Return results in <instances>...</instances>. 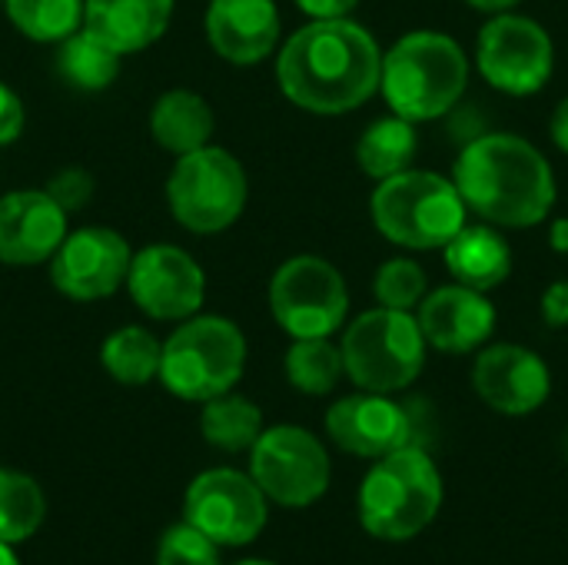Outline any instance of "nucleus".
Wrapping results in <instances>:
<instances>
[{
    "label": "nucleus",
    "instance_id": "1",
    "mask_svg": "<svg viewBox=\"0 0 568 565\" xmlns=\"http://www.w3.org/2000/svg\"><path fill=\"white\" fill-rule=\"evenodd\" d=\"M276 80L290 103L316 117H343L379 93L383 50L349 20H310L276 57Z\"/></svg>",
    "mask_w": 568,
    "mask_h": 565
},
{
    "label": "nucleus",
    "instance_id": "2",
    "mask_svg": "<svg viewBox=\"0 0 568 565\" xmlns=\"http://www.w3.org/2000/svg\"><path fill=\"white\" fill-rule=\"evenodd\" d=\"M453 183L469 213L506 230L539 226L556 206V173L546 153L516 133L473 137L453 167Z\"/></svg>",
    "mask_w": 568,
    "mask_h": 565
},
{
    "label": "nucleus",
    "instance_id": "3",
    "mask_svg": "<svg viewBox=\"0 0 568 565\" xmlns=\"http://www.w3.org/2000/svg\"><path fill=\"white\" fill-rule=\"evenodd\" d=\"M469 87V57L449 33L413 30L383 53L379 93L386 107L413 123L439 120Z\"/></svg>",
    "mask_w": 568,
    "mask_h": 565
},
{
    "label": "nucleus",
    "instance_id": "4",
    "mask_svg": "<svg viewBox=\"0 0 568 565\" xmlns=\"http://www.w3.org/2000/svg\"><path fill=\"white\" fill-rule=\"evenodd\" d=\"M443 509V476L423 446H403L366 473L359 523L383 543H406L429 529Z\"/></svg>",
    "mask_w": 568,
    "mask_h": 565
},
{
    "label": "nucleus",
    "instance_id": "5",
    "mask_svg": "<svg viewBox=\"0 0 568 565\" xmlns=\"http://www.w3.org/2000/svg\"><path fill=\"white\" fill-rule=\"evenodd\" d=\"M369 216L393 246L443 250L466 226L469 210L449 176L409 167L376 183Z\"/></svg>",
    "mask_w": 568,
    "mask_h": 565
},
{
    "label": "nucleus",
    "instance_id": "6",
    "mask_svg": "<svg viewBox=\"0 0 568 565\" xmlns=\"http://www.w3.org/2000/svg\"><path fill=\"white\" fill-rule=\"evenodd\" d=\"M246 370V336L226 316H190L163 343L160 383L186 403L233 393Z\"/></svg>",
    "mask_w": 568,
    "mask_h": 565
},
{
    "label": "nucleus",
    "instance_id": "7",
    "mask_svg": "<svg viewBox=\"0 0 568 565\" xmlns=\"http://www.w3.org/2000/svg\"><path fill=\"white\" fill-rule=\"evenodd\" d=\"M343 366L346 376L366 393H399L409 390L426 366V336L409 310L376 306L359 313L343 333Z\"/></svg>",
    "mask_w": 568,
    "mask_h": 565
},
{
    "label": "nucleus",
    "instance_id": "8",
    "mask_svg": "<svg viewBox=\"0 0 568 565\" xmlns=\"http://www.w3.org/2000/svg\"><path fill=\"white\" fill-rule=\"evenodd\" d=\"M250 196L243 163L223 147H200L176 157V167L166 180V203L180 226L190 233L210 236L230 230Z\"/></svg>",
    "mask_w": 568,
    "mask_h": 565
},
{
    "label": "nucleus",
    "instance_id": "9",
    "mask_svg": "<svg viewBox=\"0 0 568 565\" xmlns=\"http://www.w3.org/2000/svg\"><path fill=\"white\" fill-rule=\"evenodd\" d=\"M270 313L293 340L333 336L349 316L346 280L323 256H293L270 280Z\"/></svg>",
    "mask_w": 568,
    "mask_h": 565
},
{
    "label": "nucleus",
    "instance_id": "10",
    "mask_svg": "<svg viewBox=\"0 0 568 565\" xmlns=\"http://www.w3.org/2000/svg\"><path fill=\"white\" fill-rule=\"evenodd\" d=\"M250 476L263 496L286 509H306L329 490L333 466L326 446L303 426H270L250 450Z\"/></svg>",
    "mask_w": 568,
    "mask_h": 565
},
{
    "label": "nucleus",
    "instance_id": "11",
    "mask_svg": "<svg viewBox=\"0 0 568 565\" xmlns=\"http://www.w3.org/2000/svg\"><path fill=\"white\" fill-rule=\"evenodd\" d=\"M476 67L499 93L532 97L556 70V43L532 17L516 10L493 13L476 40Z\"/></svg>",
    "mask_w": 568,
    "mask_h": 565
},
{
    "label": "nucleus",
    "instance_id": "12",
    "mask_svg": "<svg viewBox=\"0 0 568 565\" xmlns=\"http://www.w3.org/2000/svg\"><path fill=\"white\" fill-rule=\"evenodd\" d=\"M266 503L253 476L240 470H206L186 486L183 519L216 546H246L266 529Z\"/></svg>",
    "mask_w": 568,
    "mask_h": 565
},
{
    "label": "nucleus",
    "instance_id": "13",
    "mask_svg": "<svg viewBox=\"0 0 568 565\" xmlns=\"http://www.w3.org/2000/svg\"><path fill=\"white\" fill-rule=\"evenodd\" d=\"M130 243L110 226H80L67 233L60 250L50 256L53 286L77 303H97L113 296L130 273Z\"/></svg>",
    "mask_w": 568,
    "mask_h": 565
},
{
    "label": "nucleus",
    "instance_id": "14",
    "mask_svg": "<svg viewBox=\"0 0 568 565\" xmlns=\"http://www.w3.org/2000/svg\"><path fill=\"white\" fill-rule=\"evenodd\" d=\"M126 290L150 320H190L206 296V276L200 263L170 243H153L133 253Z\"/></svg>",
    "mask_w": 568,
    "mask_h": 565
},
{
    "label": "nucleus",
    "instance_id": "15",
    "mask_svg": "<svg viewBox=\"0 0 568 565\" xmlns=\"http://www.w3.org/2000/svg\"><path fill=\"white\" fill-rule=\"evenodd\" d=\"M473 390L503 416H529L546 406L552 393V373L529 346L493 343L483 346L473 363Z\"/></svg>",
    "mask_w": 568,
    "mask_h": 565
},
{
    "label": "nucleus",
    "instance_id": "16",
    "mask_svg": "<svg viewBox=\"0 0 568 565\" xmlns=\"http://www.w3.org/2000/svg\"><path fill=\"white\" fill-rule=\"evenodd\" d=\"M326 436L359 460H383L413 446V416L386 393H353L326 410Z\"/></svg>",
    "mask_w": 568,
    "mask_h": 565
},
{
    "label": "nucleus",
    "instance_id": "17",
    "mask_svg": "<svg viewBox=\"0 0 568 565\" xmlns=\"http://www.w3.org/2000/svg\"><path fill=\"white\" fill-rule=\"evenodd\" d=\"M416 320L423 326L426 343L436 353L463 356L476 353L496 333V306L483 290L449 283L423 296L416 306Z\"/></svg>",
    "mask_w": 568,
    "mask_h": 565
},
{
    "label": "nucleus",
    "instance_id": "18",
    "mask_svg": "<svg viewBox=\"0 0 568 565\" xmlns=\"http://www.w3.org/2000/svg\"><path fill=\"white\" fill-rule=\"evenodd\" d=\"M67 236V213L47 190H13L0 196V263H47Z\"/></svg>",
    "mask_w": 568,
    "mask_h": 565
},
{
    "label": "nucleus",
    "instance_id": "19",
    "mask_svg": "<svg viewBox=\"0 0 568 565\" xmlns=\"http://www.w3.org/2000/svg\"><path fill=\"white\" fill-rule=\"evenodd\" d=\"M206 40L226 63H263L280 43V10L273 0H213Z\"/></svg>",
    "mask_w": 568,
    "mask_h": 565
},
{
    "label": "nucleus",
    "instance_id": "20",
    "mask_svg": "<svg viewBox=\"0 0 568 565\" xmlns=\"http://www.w3.org/2000/svg\"><path fill=\"white\" fill-rule=\"evenodd\" d=\"M173 17V0H87L83 30L120 57L156 43Z\"/></svg>",
    "mask_w": 568,
    "mask_h": 565
},
{
    "label": "nucleus",
    "instance_id": "21",
    "mask_svg": "<svg viewBox=\"0 0 568 565\" xmlns=\"http://www.w3.org/2000/svg\"><path fill=\"white\" fill-rule=\"evenodd\" d=\"M443 260H446L453 283H463V286H473L483 293L503 286L516 263L509 240L493 223H476V226L466 223L443 246Z\"/></svg>",
    "mask_w": 568,
    "mask_h": 565
},
{
    "label": "nucleus",
    "instance_id": "22",
    "mask_svg": "<svg viewBox=\"0 0 568 565\" xmlns=\"http://www.w3.org/2000/svg\"><path fill=\"white\" fill-rule=\"evenodd\" d=\"M213 127L216 120H213L210 103L193 90H166L150 110L153 140L176 157L206 147L213 137Z\"/></svg>",
    "mask_w": 568,
    "mask_h": 565
},
{
    "label": "nucleus",
    "instance_id": "23",
    "mask_svg": "<svg viewBox=\"0 0 568 565\" xmlns=\"http://www.w3.org/2000/svg\"><path fill=\"white\" fill-rule=\"evenodd\" d=\"M419 150V137H416V123L403 120V117H379L373 120L363 137L356 140V163L366 176L389 180L403 170L413 167Z\"/></svg>",
    "mask_w": 568,
    "mask_h": 565
},
{
    "label": "nucleus",
    "instance_id": "24",
    "mask_svg": "<svg viewBox=\"0 0 568 565\" xmlns=\"http://www.w3.org/2000/svg\"><path fill=\"white\" fill-rule=\"evenodd\" d=\"M200 433L213 450L223 453H250L263 433V410L236 393H223L203 403Z\"/></svg>",
    "mask_w": 568,
    "mask_h": 565
},
{
    "label": "nucleus",
    "instance_id": "25",
    "mask_svg": "<svg viewBox=\"0 0 568 565\" xmlns=\"http://www.w3.org/2000/svg\"><path fill=\"white\" fill-rule=\"evenodd\" d=\"M163 343L143 326H123L110 333L100 346L103 370L123 386H146L160 376Z\"/></svg>",
    "mask_w": 568,
    "mask_h": 565
},
{
    "label": "nucleus",
    "instance_id": "26",
    "mask_svg": "<svg viewBox=\"0 0 568 565\" xmlns=\"http://www.w3.org/2000/svg\"><path fill=\"white\" fill-rule=\"evenodd\" d=\"M57 73L77 90H106L120 73V53L80 27L67 40H60Z\"/></svg>",
    "mask_w": 568,
    "mask_h": 565
},
{
    "label": "nucleus",
    "instance_id": "27",
    "mask_svg": "<svg viewBox=\"0 0 568 565\" xmlns=\"http://www.w3.org/2000/svg\"><path fill=\"white\" fill-rule=\"evenodd\" d=\"M283 370H286L290 386L296 393H306V396H326L346 376L343 350L333 346L329 336H320V340H293V346L286 350Z\"/></svg>",
    "mask_w": 568,
    "mask_h": 565
},
{
    "label": "nucleus",
    "instance_id": "28",
    "mask_svg": "<svg viewBox=\"0 0 568 565\" xmlns=\"http://www.w3.org/2000/svg\"><path fill=\"white\" fill-rule=\"evenodd\" d=\"M47 519V500L37 480L0 466V543L30 539Z\"/></svg>",
    "mask_w": 568,
    "mask_h": 565
},
{
    "label": "nucleus",
    "instance_id": "29",
    "mask_svg": "<svg viewBox=\"0 0 568 565\" xmlns=\"http://www.w3.org/2000/svg\"><path fill=\"white\" fill-rule=\"evenodd\" d=\"M83 3L87 0H3L10 23L37 40V43H60L83 27Z\"/></svg>",
    "mask_w": 568,
    "mask_h": 565
},
{
    "label": "nucleus",
    "instance_id": "30",
    "mask_svg": "<svg viewBox=\"0 0 568 565\" xmlns=\"http://www.w3.org/2000/svg\"><path fill=\"white\" fill-rule=\"evenodd\" d=\"M426 293H429L426 270L409 256L386 260L373 276V296L379 306H389V310H409L413 313Z\"/></svg>",
    "mask_w": 568,
    "mask_h": 565
},
{
    "label": "nucleus",
    "instance_id": "31",
    "mask_svg": "<svg viewBox=\"0 0 568 565\" xmlns=\"http://www.w3.org/2000/svg\"><path fill=\"white\" fill-rule=\"evenodd\" d=\"M156 565H220V546L183 519L160 536Z\"/></svg>",
    "mask_w": 568,
    "mask_h": 565
},
{
    "label": "nucleus",
    "instance_id": "32",
    "mask_svg": "<svg viewBox=\"0 0 568 565\" xmlns=\"http://www.w3.org/2000/svg\"><path fill=\"white\" fill-rule=\"evenodd\" d=\"M47 193L57 200V206L63 213H73V210H83L93 196V176L80 167H67L60 170L50 183H47Z\"/></svg>",
    "mask_w": 568,
    "mask_h": 565
},
{
    "label": "nucleus",
    "instance_id": "33",
    "mask_svg": "<svg viewBox=\"0 0 568 565\" xmlns=\"http://www.w3.org/2000/svg\"><path fill=\"white\" fill-rule=\"evenodd\" d=\"M23 130V103L20 97L0 80V147L13 143Z\"/></svg>",
    "mask_w": 568,
    "mask_h": 565
},
{
    "label": "nucleus",
    "instance_id": "34",
    "mask_svg": "<svg viewBox=\"0 0 568 565\" xmlns=\"http://www.w3.org/2000/svg\"><path fill=\"white\" fill-rule=\"evenodd\" d=\"M539 313H542L549 330L568 326V280H556L546 286V293L539 300Z\"/></svg>",
    "mask_w": 568,
    "mask_h": 565
},
{
    "label": "nucleus",
    "instance_id": "35",
    "mask_svg": "<svg viewBox=\"0 0 568 565\" xmlns=\"http://www.w3.org/2000/svg\"><path fill=\"white\" fill-rule=\"evenodd\" d=\"M296 7L313 20H339L349 17L359 7V0H296Z\"/></svg>",
    "mask_w": 568,
    "mask_h": 565
},
{
    "label": "nucleus",
    "instance_id": "36",
    "mask_svg": "<svg viewBox=\"0 0 568 565\" xmlns=\"http://www.w3.org/2000/svg\"><path fill=\"white\" fill-rule=\"evenodd\" d=\"M549 137H552V143H556V147H559V150L568 157V97L566 100H559V107L552 110Z\"/></svg>",
    "mask_w": 568,
    "mask_h": 565
},
{
    "label": "nucleus",
    "instance_id": "37",
    "mask_svg": "<svg viewBox=\"0 0 568 565\" xmlns=\"http://www.w3.org/2000/svg\"><path fill=\"white\" fill-rule=\"evenodd\" d=\"M549 243L556 253H568V216H556L549 223Z\"/></svg>",
    "mask_w": 568,
    "mask_h": 565
},
{
    "label": "nucleus",
    "instance_id": "38",
    "mask_svg": "<svg viewBox=\"0 0 568 565\" xmlns=\"http://www.w3.org/2000/svg\"><path fill=\"white\" fill-rule=\"evenodd\" d=\"M469 7H476V10H483V13H506V10H516L523 0H466Z\"/></svg>",
    "mask_w": 568,
    "mask_h": 565
},
{
    "label": "nucleus",
    "instance_id": "39",
    "mask_svg": "<svg viewBox=\"0 0 568 565\" xmlns=\"http://www.w3.org/2000/svg\"><path fill=\"white\" fill-rule=\"evenodd\" d=\"M0 565H20L17 553L10 549V543H0Z\"/></svg>",
    "mask_w": 568,
    "mask_h": 565
},
{
    "label": "nucleus",
    "instance_id": "40",
    "mask_svg": "<svg viewBox=\"0 0 568 565\" xmlns=\"http://www.w3.org/2000/svg\"><path fill=\"white\" fill-rule=\"evenodd\" d=\"M233 565H276V563H270V559H240V563H233Z\"/></svg>",
    "mask_w": 568,
    "mask_h": 565
},
{
    "label": "nucleus",
    "instance_id": "41",
    "mask_svg": "<svg viewBox=\"0 0 568 565\" xmlns=\"http://www.w3.org/2000/svg\"><path fill=\"white\" fill-rule=\"evenodd\" d=\"M566 453H568V440H566Z\"/></svg>",
    "mask_w": 568,
    "mask_h": 565
}]
</instances>
